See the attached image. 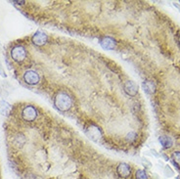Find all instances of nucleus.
Segmentation results:
<instances>
[{"instance_id": "nucleus-18", "label": "nucleus", "mask_w": 180, "mask_h": 179, "mask_svg": "<svg viewBox=\"0 0 180 179\" xmlns=\"http://www.w3.org/2000/svg\"><path fill=\"white\" fill-rule=\"evenodd\" d=\"M153 179H159L158 175L157 174H153Z\"/></svg>"}, {"instance_id": "nucleus-14", "label": "nucleus", "mask_w": 180, "mask_h": 179, "mask_svg": "<svg viewBox=\"0 0 180 179\" xmlns=\"http://www.w3.org/2000/svg\"><path fill=\"white\" fill-rule=\"evenodd\" d=\"M172 160H173V162L177 166L180 167V152H174L172 154Z\"/></svg>"}, {"instance_id": "nucleus-11", "label": "nucleus", "mask_w": 180, "mask_h": 179, "mask_svg": "<svg viewBox=\"0 0 180 179\" xmlns=\"http://www.w3.org/2000/svg\"><path fill=\"white\" fill-rule=\"evenodd\" d=\"M159 141H160L161 145L164 148V149H168L172 146V144H173V141L170 138L169 136H167V135H163L161 136L160 138H159Z\"/></svg>"}, {"instance_id": "nucleus-13", "label": "nucleus", "mask_w": 180, "mask_h": 179, "mask_svg": "<svg viewBox=\"0 0 180 179\" xmlns=\"http://www.w3.org/2000/svg\"><path fill=\"white\" fill-rule=\"evenodd\" d=\"M135 178L136 179H148V176L146 174L144 170L142 169H138L135 173Z\"/></svg>"}, {"instance_id": "nucleus-19", "label": "nucleus", "mask_w": 180, "mask_h": 179, "mask_svg": "<svg viewBox=\"0 0 180 179\" xmlns=\"http://www.w3.org/2000/svg\"><path fill=\"white\" fill-rule=\"evenodd\" d=\"M178 42H179V44H180V35H179V38H178Z\"/></svg>"}, {"instance_id": "nucleus-17", "label": "nucleus", "mask_w": 180, "mask_h": 179, "mask_svg": "<svg viewBox=\"0 0 180 179\" xmlns=\"http://www.w3.org/2000/svg\"><path fill=\"white\" fill-rule=\"evenodd\" d=\"M136 134L134 133V132H130L128 135H127V140H129V141H133L134 139H135V136Z\"/></svg>"}, {"instance_id": "nucleus-6", "label": "nucleus", "mask_w": 180, "mask_h": 179, "mask_svg": "<svg viewBox=\"0 0 180 179\" xmlns=\"http://www.w3.org/2000/svg\"><path fill=\"white\" fill-rule=\"evenodd\" d=\"M33 44H36L37 46H42L47 42V35L44 32L37 31L31 38Z\"/></svg>"}, {"instance_id": "nucleus-8", "label": "nucleus", "mask_w": 180, "mask_h": 179, "mask_svg": "<svg viewBox=\"0 0 180 179\" xmlns=\"http://www.w3.org/2000/svg\"><path fill=\"white\" fill-rule=\"evenodd\" d=\"M100 44H101L102 48H104L105 50H113L116 47V41L113 38L106 36L101 39Z\"/></svg>"}, {"instance_id": "nucleus-4", "label": "nucleus", "mask_w": 180, "mask_h": 179, "mask_svg": "<svg viewBox=\"0 0 180 179\" xmlns=\"http://www.w3.org/2000/svg\"><path fill=\"white\" fill-rule=\"evenodd\" d=\"M22 116L26 121H33L37 116V111L32 106H26L23 110Z\"/></svg>"}, {"instance_id": "nucleus-10", "label": "nucleus", "mask_w": 180, "mask_h": 179, "mask_svg": "<svg viewBox=\"0 0 180 179\" xmlns=\"http://www.w3.org/2000/svg\"><path fill=\"white\" fill-rule=\"evenodd\" d=\"M143 89H144V91L148 93V94H153L156 90V85L153 81H151V80H147V81H144L143 82Z\"/></svg>"}, {"instance_id": "nucleus-5", "label": "nucleus", "mask_w": 180, "mask_h": 179, "mask_svg": "<svg viewBox=\"0 0 180 179\" xmlns=\"http://www.w3.org/2000/svg\"><path fill=\"white\" fill-rule=\"evenodd\" d=\"M24 79L27 84H37L39 81V74L34 71H26L24 74Z\"/></svg>"}, {"instance_id": "nucleus-15", "label": "nucleus", "mask_w": 180, "mask_h": 179, "mask_svg": "<svg viewBox=\"0 0 180 179\" xmlns=\"http://www.w3.org/2000/svg\"><path fill=\"white\" fill-rule=\"evenodd\" d=\"M164 174H165V176H168V177H172L174 175V172H173V170L170 168V167L167 166L164 167Z\"/></svg>"}, {"instance_id": "nucleus-2", "label": "nucleus", "mask_w": 180, "mask_h": 179, "mask_svg": "<svg viewBox=\"0 0 180 179\" xmlns=\"http://www.w3.org/2000/svg\"><path fill=\"white\" fill-rule=\"evenodd\" d=\"M11 56L13 60H15L16 62H23L26 59V50L23 46H15L11 50Z\"/></svg>"}, {"instance_id": "nucleus-16", "label": "nucleus", "mask_w": 180, "mask_h": 179, "mask_svg": "<svg viewBox=\"0 0 180 179\" xmlns=\"http://www.w3.org/2000/svg\"><path fill=\"white\" fill-rule=\"evenodd\" d=\"M142 163H143V166H144L145 167H148V168L151 167V163H150L149 161H147L146 159H143V160H142Z\"/></svg>"}, {"instance_id": "nucleus-3", "label": "nucleus", "mask_w": 180, "mask_h": 179, "mask_svg": "<svg viewBox=\"0 0 180 179\" xmlns=\"http://www.w3.org/2000/svg\"><path fill=\"white\" fill-rule=\"evenodd\" d=\"M86 134L90 139L93 141H99L102 138V132L98 126L94 125H90L86 128Z\"/></svg>"}, {"instance_id": "nucleus-12", "label": "nucleus", "mask_w": 180, "mask_h": 179, "mask_svg": "<svg viewBox=\"0 0 180 179\" xmlns=\"http://www.w3.org/2000/svg\"><path fill=\"white\" fill-rule=\"evenodd\" d=\"M11 109H12V107H11V105L10 104H8L7 102H5V101H1L0 102V110H1V112H2V114L4 115H8L9 113H10V111H11Z\"/></svg>"}, {"instance_id": "nucleus-9", "label": "nucleus", "mask_w": 180, "mask_h": 179, "mask_svg": "<svg viewBox=\"0 0 180 179\" xmlns=\"http://www.w3.org/2000/svg\"><path fill=\"white\" fill-rule=\"evenodd\" d=\"M116 171H117V173H119L120 176L127 177L131 173V168L127 163H122L119 164V167H117V168H116Z\"/></svg>"}, {"instance_id": "nucleus-7", "label": "nucleus", "mask_w": 180, "mask_h": 179, "mask_svg": "<svg viewBox=\"0 0 180 179\" xmlns=\"http://www.w3.org/2000/svg\"><path fill=\"white\" fill-rule=\"evenodd\" d=\"M124 91L129 96H135L138 92V85L132 80H127L124 83Z\"/></svg>"}, {"instance_id": "nucleus-1", "label": "nucleus", "mask_w": 180, "mask_h": 179, "mask_svg": "<svg viewBox=\"0 0 180 179\" xmlns=\"http://www.w3.org/2000/svg\"><path fill=\"white\" fill-rule=\"evenodd\" d=\"M54 103L58 110L62 112H67L68 110L71 109L73 105V100L69 94L65 92H59L55 97Z\"/></svg>"}]
</instances>
